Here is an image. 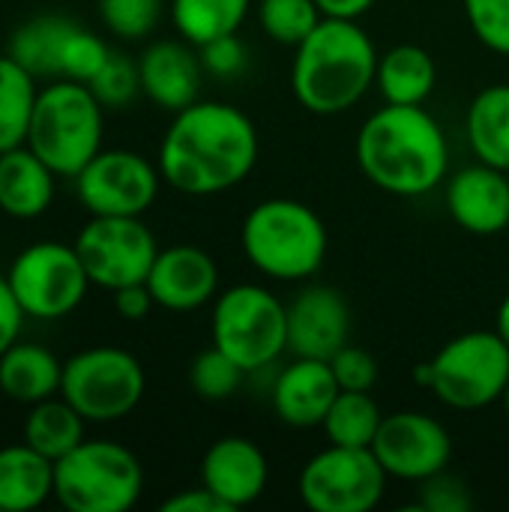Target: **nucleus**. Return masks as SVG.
I'll return each instance as SVG.
<instances>
[{
  "label": "nucleus",
  "mask_w": 509,
  "mask_h": 512,
  "mask_svg": "<svg viewBox=\"0 0 509 512\" xmlns=\"http://www.w3.org/2000/svg\"><path fill=\"white\" fill-rule=\"evenodd\" d=\"M258 150V129L243 108L198 99L171 117L156 165L171 189L210 198L240 186L258 165Z\"/></svg>",
  "instance_id": "obj_1"
},
{
  "label": "nucleus",
  "mask_w": 509,
  "mask_h": 512,
  "mask_svg": "<svg viewBox=\"0 0 509 512\" xmlns=\"http://www.w3.org/2000/svg\"><path fill=\"white\" fill-rule=\"evenodd\" d=\"M357 165L387 195L420 198L450 177V141L423 105H384L357 132Z\"/></svg>",
  "instance_id": "obj_2"
},
{
  "label": "nucleus",
  "mask_w": 509,
  "mask_h": 512,
  "mask_svg": "<svg viewBox=\"0 0 509 512\" xmlns=\"http://www.w3.org/2000/svg\"><path fill=\"white\" fill-rule=\"evenodd\" d=\"M378 48L360 21L321 18V24L294 48V99L318 117H336L363 102L375 87Z\"/></svg>",
  "instance_id": "obj_3"
},
{
  "label": "nucleus",
  "mask_w": 509,
  "mask_h": 512,
  "mask_svg": "<svg viewBox=\"0 0 509 512\" xmlns=\"http://www.w3.org/2000/svg\"><path fill=\"white\" fill-rule=\"evenodd\" d=\"M246 261L273 282H306L327 258L330 234L324 219L297 198H267L240 225Z\"/></svg>",
  "instance_id": "obj_4"
},
{
  "label": "nucleus",
  "mask_w": 509,
  "mask_h": 512,
  "mask_svg": "<svg viewBox=\"0 0 509 512\" xmlns=\"http://www.w3.org/2000/svg\"><path fill=\"white\" fill-rule=\"evenodd\" d=\"M102 111L105 105L84 81H51L36 93L24 144L57 177H75L102 150Z\"/></svg>",
  "instance_id": "obj_5"
},
{
  "label": "nucleus",
  "mask_w": 509,
  "mask_h": 512,
  "mask_svg": "<svg viewBox=\"0 0 509 512\" xmlns=\"http://www.w3.org/2000/svg\"><path fill=\"white\" fill-rule=\"evenodd\" d=\"M144 492L138 456L105 438H84L54 462V498L69 512H126Z\"/></svg>",
  "instance_id": "obj_6"
},
{
  "label": "nucleus",
  "mask_w": 509,
  "mask_h": 512,
  "mask_svg": "<svg viewBox=\"0 0 509 512\" xmlns=\"http://www.w3.org/2000/svg\"><path fill=\"white\" fill-rule=\"evenodd\" d=\"M210 336L249 375L273 369L288 351V303L255 282L231 285L213 300Z\"/></svg>",
  "instance_id": "obj_7"
},
{
  "label": "nucleus",
  "mask_w": 509,
  "mask_h": 512,
  "mask_svg": "<svg viewBox=\"0 0 509 512\" xmlns=\"http://www.w3.org/2000/svg\"><path fill=\"white\" fill-rule=\"evenodd\" d=\"M429 366L438 402L453 411H483L507 393L509 345L498 330H468L441 345Z\"/></svg>",
  "instance_id": "obj_8"
},
{
  "label": "nucleus",
  "mask_w": 509,
  "mask_h": 512,
  "mask_svg": "<svg viewBox=\"0 0 509 512\" xmlns=\"http://www.w3.org/2000/svg\"><path fill=\"white\" fill-rule=\"evenodd\" d=\"M144 390V366L123 348L96 345L63 363L60 396L87 423H117L129 417L141 405Z\"/></svg>",
  "instance_id": "obj_9"
},
{
  "label": "nucleus",
  "mask_w": 509,
  "mask_h": 512,
  "mask_svg": "<svg viewBox=\"0 0 509 512\" xmlns=\"http://www.w3.org/2000/svg\"><path fill=\"white\" fill-rule=\"evenodd\" d=\"M6 282L27 318L57 321L72 315L93 285L75 246L39 240L21 249L6 273Z\"/></svg>",
  "instance_id": "obj_10"
},
{
  "label": "nucleus",
  "mask_w": 509,
  "mask_h": 512,
  "mask_svg": "<svg viewBox=\"0 0 509 512\" xmlns=\"http://www.w3.org/2000/svg\"><path fill=\"white\" fill-rule=\"evenodd\" d=\"M387 480L372 447L327 444L303 465L297 492L312 512H372L384 501Z\"/></svg>",
  "instance_id": "obj_11"
},
{
  "label": "nucleus",
  "mask_w": 509,
  "mask_h": 512,
  "mask_svg": "<svg viewBox=\"0 0 509 512\" xmlns=\"http://www.w3.org/2000/svg\"><path fill=\"white\" fill-rule=\"evenodd\" d=\"M72 246L90 282L111 294L147 282L159 255V243L141 216H93Z\"/></svg>",
  "instance_id": "obj_12"
},
{
  "label": "nucleus",
  "mask_w": 509,
  "mask_h": 512,
  "mask_svg": "<svg viewBox=\"0 0 509 512\" xmlns=\"http://www.w3.org/2000/svg\"><path fill=\"white\" fill-rule=\"evenodd\" d=\"M75 195L90 216H144L159 195V165L135 150H99L75 177Z\"/></svg>",
  "instance_id": "obj_13"
},
{
  "label": "nucleus",
  "mask_w": 509,
  "mask_h": 512,
  "mask_svg": "<svg viewBox=\"0 0 509 512\" xmlns=\"http://www.w3.org/2000/svg\"><path fill=\"white\" fill-rule=\"evenodd\" d=\"M372 453L381 468L402 483H423L450 468L453 438L441 420L423 411L384 414V423L372 441Z\"/></svg>",
  "instance_id": "obj_14"
},
{
  "label": "nucleus",
  "mask_w": 509,
  "mask_h": 512,
  "mask_svg": "<svg viewBox=\"0 0 509 512\" xmlns=\"http://www.w3.org/2000/svg\"><path fill=\"white\" fill-rule=\"evenodd\" d=\"M144 285L159 309L195 312L216 300L219 264L213 261L207 249L192 246V243H177V246L159 249Z\"/></svg>",
  "instance_id": "obj_15"
},
{
  "label": "nucleus",
  "mask_w": 509,
  "mask_h": 512,
  "mask_svg": "<svg viewBox=\"0 0 509 512\" xmlns=\"http://www.w3.org/2000/svg\"><path fill=\"white\" fill-rule=\"evenodd\" d=\"M351 336V309L330 285H306L288 303V354L330 360Z\"/></svg>",
  "instance_id": "obj_16"
},
{
  "label": "nucleus",
  "mask_w": 509,
  "mask_h": 512,
  "mask_svg": "<svg viewBox=\"0 0 509 512\" xmlns=\"http://www.w3.org/2000/svg\"><path fill=\"white\" fill-rule=\"evenodd\" d=\"M270 483L267 453L243 435L213 441L201 459V486H207L228 510L252 507Z\"/></svg>",
  "instance_id": "obj_17"
},
{
  "label": "nucleus",
  "mask_w": 509,
  "mask_h": 512,
  "mask_svg": "<svg viewBox=\"0 0 509 512\" xmlns=\"http://www.w3.org/2000/svg\"><path fill=\"white\" fill-rule=\"evenodd\" d=\"M444 201L453 222L468 234L495 237L509 228V177L501 168L474 162L453 171Z\"/></svg>",
  "instance_id": "obj_18"
},
{
  "label": "nucleus",
  "mask_w": 509,
  "mask_h": 512,
  "mask_svg": "<svg viewBox=\"0 0 509 512\" xmlns=\"http://www.w3.org/2000/svg\"><path fill=\"white\" fill-rule=\"evenodd\" d=\"M339 396V381L330 360L294 357L282 366L270 384V405L279 423L291 429H315L324 423L333 399Z\"/></svg>",
  "instance_id": "obj_19"
},
{
  "label": "nucleus",
  "mask_w": 509,
  "mask_h": 512,
  "mask_svg": "<svg viewBox=\"0 0 509 512\" xmlns=\"http://www.w3.org/2000/svg\"><path fill=\"white\" fill-rule=\"evenodd\" d=\"M141 93L162 111H183L201 93V54L186 39H159L138 57Z\"/></svg>",
  "instance_id": "obj_20"
},
{
  "label": "nucleus",
  "mask_w": 509,
  "mask_h": 512,
  "mask_svg": "<svg viewBox=\"0 0 509 512\" xmlns=\"http://www.w3.org/2000/svg\"><path fill=\"white\" fill-rule=\"evenodd\" d=\"M54 171L27 147L0 153V210L12 219H36L54 201Z\"/></svg>",
  "instance_id": "obj_21"
},
{
  "label": "nucleus",
  "mask_w": 509,
  "mask_h": 512,
  "mask_svg": "<svg viewBox=\"0 0 509 512\" xmlns=\"http://www.w3.org/2000/svg\"><path fill=\"white\" fill-rule=\"evenodd\" d=\"M63 363L42 345L15 342L0 354V393L18 405H36L60 396Z\"/></svg>",
  "instance_id": "obj_22"
},
{
  "label": "nucleus",
  "mask_w": 509,
  "mask_h": 512,
  "mask_svg": "<svg viewBox=\"0 0 509 512\" xmlns=\"http://www.w3.org/2000/svg\"><path fill=\"white\" fill-rule=\"evenodd\" d=\"M54 498V462L30 444L0 450V512H30Z\"/></svg>",
  "instance_id": "obj_23"
},
{
  "label": "nucleus",
  "mask_w": 509,
  "mask_h": 512,
  "mask_svg": "<svg viewBox=\"0 0 509 512\" xmlns=\"http://www.w3.org/2000/svg\"><path fill=\"white\" fill-rule=\"evenodd\" d=\"M438 84L435 57L420 45H393L378 57L375 87L390 105H423Z\"/></svg>",
  "instance_id": "obj_24"
},
{
  "label": "nucleus",
  "mask_w": 509,
  "mask_h": 512,
  "mask_svg": "<svg viewBox=\"0 0 509 512\" xmlns=\"http://www.w3.org/2000/svg\"><path fill=\"white\" fill-rule=\"evenodd\" d=\"M465 135L477 162L509 171V84H489L471 99Z\"/></svg>",
  "instance_id": "obj_25"
},
{
  "label": "nucleus",
  "mask_w": 509,
  "mask_h": 512,
  "mask_svg": "<svg viewBox=\"0 0 509 512\" xmlns=\"http://www.w3.org/2000/svg\"><path fill=\"white\" fill-rule=\"evenodd\" d=\"M78 21L63 15H36L12 30L6 54L36 78H60V54Z\"/></svg>",
  "instance_id": "obj_26"
},
{
  "label": "nucleus",
  "mask_w": 509,
  "mask_h": 512,
  "mask_svg": "<svg viewBox=\"0 0 509 512\" xmlns=\"http://www.w3.org/2000/svg\"><path fill=\"white\" fill-rule=\"evenodd\" d=\"M252 0H171V21L180 39L201 48L219 36L240 33Z\"/></svg>",
  "instance_id": "obj_27"
},
{
  "label": "nucleus",
  "mask_w": 509,
  "mask_h": 512,
  "mask_svg": "<svg viewBox=\"0 0 509 512\" xmlns=\"http://www.w3.org/2000/svg\"><path fill=\"white\" fill-rule=\"evenodd\" d=\"M84 423L87 420L63 396H51L30 405V414L24 420V444L57 462L84 441Z\"/></svg>",
  "instance_id": "obj_28"
},
{
  "label": "nucleus",
  "mask_w": 509,
  "mask_h": 512,
  "mask_svg": "<svg viewBox=\"0 0 509 512\" xmlns=\"http://www.w3.org/2000/svg\"><path fill=\"white\" fill-rule=\"evenodd\" d=\"M36 93V75H30L9 54H0V153L27 141Z\"/></svg>",
  "instance_id": "obj_29"
},
{
  "label": "nucleus",
  "mask_w": 509,
  "mask_h": 512,
  "mask_svg": "<svg viewBox=\"0 0 509 512\" xmlns=\"http://www.w3.org/2000/svg\"><path fill=\"white\" fill-rule=\"evenodd\" d=\"M381 423H384V414H381L378 402L372 399V393L339 390V396L333 399L321 429H324L327 444H336V447H372Z\"/></svg>",
  "instance_id": "obj_30"
},
{
  "label": "nucleus",
  "mask_w": 509,
  "mask_h": 512,
  "mask_svg": "<svg viewBox=\"0 0 509 512\" xmlns=\"http://www.w3.org/2000/svg\"><path fill=\"white\" fill-rule=\"evenodd\" d=\"M255 18L261 30L288 48H297L324 18L315 0H258Z\"/></svg>",
  "instance_id": "obj_31"
},
{
  "label": "nucleus",
  "mask_w": 509,
  "mask_h": 512,
  "mask_svg": "<svg viewBox=\"0 0 509 512\" xmlns=\"http://www.w3.org/2000/svg\"><path fill=\"white\" fill-rule=\"evenodd\" d=\"M246 375L249 372L240 363H234L225 351L210 345L207 351H201L192 360V366H189V387L204 402H225V399L240 393Z\"/></svg>",
  "instance_id": "obj_32"
},
{
  "label": "nucleus",
  "mask_w": 509,
  "mask_h": 512,
  "mask_svg": "<svg viewBox=\"0 0 509 512\" xmlns=\"http://www.w3.org/2000/svg\"><path fill=\"white\" fill-rule=\"evenodd\" d=\"M99 18L108 33L135 42L156 30L162 18V0H99Z\"/></svg>",
  "instance_id": "obj_33"
},
{
  "label": "nucleus",
  "mask_w": 509,
  "mask_h": 512,
  "mask_svg": "<svg viewBox=\"0 0 509 512\" xmlns=\"http://www.w3.org/2000/svg\"><path fill=\"white\" fill-rule=\"evenodd\" d=\"M87 87L105 108H126L141 93L138 60H129L126 54L111 51V57L105 60V66L93 75Z\"/></svg>",
  "instance_id": "obj_34"
},
{
  "label": "nucleus",
  "mask_w": 509,
  "mask_h": 512,
  "mask_svg": "<svg viewBox=\"0 0 509 512\" xmlns=\"http://www.w3.org/2000/svg\"><path fill=\"white\" fill-rule=\"evenodd\" d=\"M108 57H111V48L96 33H90L87 27L78 24L72 30V36L66 39V45H63V54H60V78H72V81L90 84L93 75L105 66Z\"/></svg>",
  "instance_id": "obj_35"
},
{
  "label": "nucleus",
  "mask_w": 509,
  "mask_h": 512,
  "mask_svg": "<svg viewBox=\"0 0 509 512\" xmlns=\"http://www.w3.org/2000/svg\"><path fill=\"white\" fill-rule=\"evenodd\" d=\"M471 33L495 54L509 57V0H462Z\"/></svg>",
  "instance_id": "obj_36"
},
{
  "label": "nucleus",
  "mask_w": 509,
  "mask_h": 512,
  "mask_svg": "<svg viewBox=\"0 0 509 512\" xmlns=\"http://www.w3.org/2000/svg\"><path fill=\"white\" fill-rule=\"evenodd\" d=\"M474 498L468 486L453 477L450 471H441L420 483L417 489V510L423 512H471Z\"/></svg>",
  "instance_id": "obj_37"
},
{
  "label": "nucleus",
  "mask_w": 509,
  "mask_h": 512,
  "mask_svg": "<svg viewBox=\"0 0 509 512\" xmlns=\"http://www.w3.org/2000/svg\"><path fill=\"white\" fill-rule=\"evenodd\" d=\"M330 369L339 381V390H360V393H372V387L378 384V363L375 357L360 348V345H345L330 357Z\"/></svg>",
  "instance_id": "obj_38"
},
{
  "label": "nucleus",
  "mask_w": 509,
  "mask_h": 512,
  "mask_svg": "<svg viewBox=\"0 0 509 512\" xmlns=\"http://www.w3.org/2000/svg\"><path fill=\"white\" fill-rule=\"evenodd\" d=\"M198 54H201L204 72H210L213 78H237L249 63V51L237 33H228V36H219V39L201 45Z\"/></svg>",
  "instance_id": "obj_39"
},
{
  "label": "nucleus",
  "mask_w": 509,
  "mask_h": 512,
  "mask_svg": "<svg viewBox=\"0 0 509 512\" xmlns=\"http://www.w3.org/2000/svg\"><path fill=\"white\" fill-rule=\"evenodd\" d=\"M24 309L18 306L6 276H0V354L18 342V333H21V324H24Z\"/></svg>",
  "instance_id": "obj_40"
},
{
  "label": "nucleus",
  "mask_w": 509,
  "mask_h": 512,
  "mask_svg": "<svg viewBox=\"0 0 509 512\" xmlns=\"http://www.w3.org/2000/svg\"><path fill=\"white\" fill-rule=\"evenodd\" d=\"M162 512H231L207 486H198V489H183L177 495H171Z\"/></svg>",
  "instance_id": "obj_41"
},
{
  "label": "nucleus",
  "mask_w": 509,
  "mask_h": 512,
  "mask_svg": "<svg viewBox=\"0 0 509 512\" xmlns=\"http://www.w3.org/2000/svg\"><path fill=\"white\" fill-rule=\"evenodd\" d=\"M153 306L156 303H153V297H150L144 282L141 285H126V288L114 291V309H117V315L123 321H141V318L150 315Z\"/></svg>",
  "instance_id": "obj_42"
},
{
  "label": "nucleus",
  "mask_w": 509,
  "mask_h": 512,
  "mask_svg": "<svg viewBox=\"0 0 509 512\" xmlns=\"http://www.w3.org/2000/svg\"><path fill=\"white\" fill-rule=\"evenodd\" d=\"M318 9L324 12V18H348V21H360L378 0H315Z\"/></svg>",
  "instance_id": "obj_43"
},
{
  "label": "nucleus",
  "mask_w": 509,
  "mask_h": 512,
  "mask_svg": "<svg viewBox=\"0 0 509 512\" xmlns=\"http://www.w3.org/2000/svg\"><path fill=\"white\" fill-rule=\"evenodd\" d=\"M495 330L501 333V339L509 345V294L501 300L498 306V315H495Z\"/></svg>",
  "instance_id": "obj_44"
},
{
  "label": "nucleus",
  "mask_w": 509,
  "mask_h": 512,
  "mask_svg": "<svg viewBox=\"0 0 509 512\" xmlns=\"http://www.w3.org/2000/svg\"><path fill=\"white\" fill-rule=\"evenodd\" d=\"M414 381H417L420 387L429 390V384H432V366H429V363H420V366L414 369Z\"/></svg>",
  "instance_id": "obj_45"
},
{
  "label": "nucleus",
  "mask_w": 509,
  "mask_h": 512,
  "mask_svg": "<svg viewBox=\"0 0 509 512\" xmlns=\"http://www.w3.org/2000/svg\"><path fill=\"white\" fill-rule=\"evenodd\" d=\"M501 402H504V411H507V417H509V384H507V393H504V399H501Z\"/></svg>",
  "instance_id": "obj_46"
},
{
  "label": "nucleus",
  "mask_w": 509,
  "mask_h": 512,
  "mask_svg": "<svg viewBox=\"0 0 509 512\" xmlns=\"http://www.w3.org/2000/svg\"><path fill=\"white\" fill-rule=\"evenodd\" d=\"M507 177H509V171H507Z\"/></svg>",
  "instance_id": "obj_47"
}]
</instances>
